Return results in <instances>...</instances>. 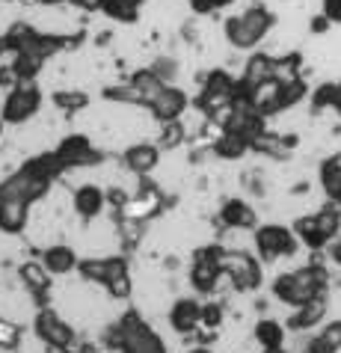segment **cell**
I'll list each match as a JSON object with an SVG mask.
<instances>
[{
    "label": "cell",
    "mask_w": 341,
    "mask_h": 353,
    "mask_svg": "<svg viewBox=\"0 0 341 353\" xmlns=\"http://www.w3.org/2000/svg\"><path fill=\"white\" fill-rule=\"evenodd\" d=\"M145 0H104L101 15L110 18L113 24H136L143 15Z\"/></svg>",
    "instance_id": "f1b7e54d"
},
{
    "label": "cell",
    "mask_w": 341,
    "mask_h": 353,
    "mask_svg": "<svg viewBox=\"0 0 341 353\" xmlns=\"http://www.w3.org/2000/svg\"><path fill=\"white\" fill-rule=\"evenodd\" d=\"M285 332L288 327L276 318H261L252 327V339L258 341L261 350H273V347H285Z\"/></svg>",
    "instance_id": "f546056e"
},
{
    "label": "cell",
    "mask_w": 341,
    "mask_h": 353,
    "mask_svg": "<svg viewBox=\"0 0 341 353\" xmlns=\"http://www.w3.org/2000/svg\"><path fill=\"white\" fill-rule=\"evenodd\" d=\"M291 229H294L300 247H306V250H327L329 247L327 234L318 223V214H303V217H297Z\"/></svg>",
    "instance_id": "83f0119b"
},
{
    "label": "cell",
    "mask_w": 341,
    "mask_h": 353,
    "mask_svg": "<svg viewBox=\"0 0 341 353\" xmlns=\"http://www.w3.org/2000/svg\"><path fill=\"white\" fill-rule=\"evenodd\" d=\"M223 270H226L231 288L240 291V294L258 291V288H261V279H265V276H261V259H258V256H249V252H235V250H229Z\"/></svg>",
    "instance_id": "7c38bea8"
},
{
    "label": "cell",
    "mask_w": 341,
    "mask_h": 353,
    "mask_svg": "<svg viewBox=\"0 0 341 353\" xmlns=\"http://www.w3.org/2000/svg\"><path fill=\"white\" fill-rule=\"evenodd\" d=\"M226 247L220 243H202V247L193 250V264H190V288L202 294V297H211L214 291L220 288V279L226 276L223 264H226Z\"/></svg>",
    "instance_id": "8992f818"
},
{
    "label": "cell",
    "mask_w": 341,
    "mask_h": 353,
    "mask_svg": "<svg viewBox=\"0 0 341 353\" xmlns=\"http://www.w3.org/2000/svg\"><path fill=\"white\" fill-rule=\"evenodd\" d=\"M3 128H6V125H3V119H0V137H3Z\"/></svg>",
    "instance_id": "c3c4849f"
},
{
    "label": "cell",
    "mask_w": 341,
    "mask_h": 353,
    "mask_svg": "<svg viewBox=\"0 0 341 353\" xmlns=\"http://www.w3.org/2000/svg\"><path fill=\"white\" fill-rule=\"evenodd\" d=\"M190 110V95L175 83H167L161 92H154V98L149 101V113L158 119L161 125L167 122H178L184 113Z\"/></svg>",
    "instance_id": "4fadbf2b"
},
{
    "label": "cell",
    "mask_w": 341,
    "mask_h": 353,
    "mask_svg": "<svg viewBox=\"0 0 341 353\" xmlns=\"http://www.w3.org/2000/svg\"><path fill=\"white\" fill-rule=\"evenodd\" d=\"M42 264L54 276H68V273H77V268H81V256L68 243H51V247L42 250Z\"/></svg>",
    "instance_id": "ffe728a7"
},
{
    "label": "cell",
    "mask_w": 341,
    "mask_h": 353,
    "mask_svg": "<svg viewBox=\"0 0 341 353\" xmlns=\"http://www.w3.org/2000/svg\"><path fill=\"white\" fill-rule=\"evenodd\" d=\"M154 68V74H161L167 83H172V77H175V63L169 60V57H158V63H152Z\"/></svg>",
    "instance_id": "74e56055"
},
{
    "label": "cell",
    "mask_w": 341,
    "mask_h": 353,
    "mask_svg": "<svg viewBox=\"0 0 341 353\" xmlns=\"http://www.w3.org/2000/svg\"><path fill=\"white\" fill-rule=\"evenodd\" d=\"M116 347L119 353H167L163 339L145 323L136 312L122 315V321L116 323Z\"/></svg>",
    "instance_id": "30bf717a"
},
{
    "label": "cell",
    "mask_w": 341,
    "mask_h": 353,
    "mask_svg": "<svg viewBox=\"0 0 341 353\" xmlns=\"http://www.w3.org/2000/svg\"><path fill=\"white\" fill-rule=\"evenodd\" d=\"M161 145L158 143H134L122 152V163L125 170L136 179H149V175L161 166Z\"/></svg>",
    "instance_id": "2e32d148"
},
{
    "label": "cell",
    "mask_w": 341,
    "mask_h": 353,
    "mask_svg": "<svg viewBox=\"0 0 341 353\" xmlns=\"http://www.w3.org/2000/svg\"><path fill=\"white\" fill-rule=\"evenodd\" d=\"M273 27H276V15H273L267 6L252 3L223 21V36H226V42L235 48V51H256L270 36Z\"/></svg>",
    "instance_id": "3957f363"
},
{
    "label": "cell",
    "mask_w": 341,
    "mask_h": 353,
    "mask_svg": "<svg viewBox=\"0 0 341 353\" xmlns=\"http://www.w3.org/2000/svg\"><path fill=\"white\" fill-rule=\"evenodd\" d=\"M72 208L74 214L81 217L83 223H92L99 220L104 208H107V193L101 184H81L74 193H72Z\"/></svg>",
    "instance_id": "d6986e66"
},
{
    "label": "cell",
    "mask_w": 341,
    "mask_h": 353,
    "mask_svg": "<svg viewBox=\"0 0 341 353\" xmlns=\"http://www.w3.org/2000/svg\"><path fill=\"white\" fill-rule=\"evenodd\" d=\"M211 152L217 154L220 161H240L252 152V143L247 140V137L235 134V131H220L217 140L211 143Z\"/></svg>",
    "instance_id": "4316f807"
},
{
    "label": "cell",
    "mask_w": 341,
    "mask_h": 353,
    "mask_svg": "<svg viewBox=\"0 0 341 353\" xmlns=\"http://www.w3.org/2000/svg\"><path fill=\"white\" fill-rule=\"evenodd\" d=\"M327 312H329V300L324 294V297H315V300L303 303V306L291 309L285 327H288V332H311L327 323Z\"/></svg>",
    "instance_id": "e0dca14e"
},
{
    "label": "cell",
    "mask_w": 341,
    "mask_h": 353,
    "mask_svg": "<svg viewBox=\"0 0 341 353\" xmlns=\"http://www.w3.org/2000/svg\"><path fill=\"white\" fill-rule=\"evenodd\" d=\"M30 202H18V199H0V232L3 234H21L30 223Z\"/></svg>",
    "instance_id": "7402d4cb"
},
{
    "label": "cell",
    "mask_w": 341,
    "mask_h": 353,
    "mask_svg": "<svg viewBox=\"0 0 341 353\" xmlns=\"http://www.w3.org/2000/svg\"><path fill=\"white\" fill-rule=\"evenodd\" d=\"M101 3L104 0H65V6H74L81 12H101Z\"/></svg>",
    "instance_id": "ab89813d"
},
{
    "label": "cell",
    "mask_w": 341,
    "mask_h": 353,
    "mask_svg": "<svg viewBox=\"0 0 341 353\" xmlns=\"http://www.w3.org/2000/svg\"><path fill=\"white\" fill-rule=\"evenodd\" d=\"M226 321V306L220 300H205L202 303V323L199 330H208V332H217Z\"/></svg>",
    "instance_id": "1f68e13d"
},
{
    "label": "cell",
    "mask_w": 341,
    "mask_h": 353,
    "mask_svg": "<svg viewBox=\"0 0 341 353\" xmlns=\"http://www.w3.org/2000/svg\"><path fill=\"white\" fill-rule=\"evenodd\" d=\"M33 336L39 345L51 347L56 353H68L77 347V332L60 312L51 306H39L33 315Z\"/></svg>",
    "instance_id": "9c48e42d"
},
{
    "label": "cell",
    "mask_w": 341,
    "mask_h": 353,
    "mask_svg": "<svg viewBox=\"0 0 341 353\" xmlns=\"http://www.w3.org/2000/svg\"><path fill=\"white\" fill-rule=\"evenodd\" d=\"M21 336H24L21 323L0 315V350H18L21 347Z\"/></svg>",
    "instance_id": "e575fe53"
},
{
    "label": "cell",
    "mask_w": 341,
    "mask_h": 353,
    "mask_svg": "<svg viewBox=\"0 0 341 353\" xmlns=\"http://www.w3.org/2000/svg\"><path fill=\"white\" fill-rule=\"evenodd\" d=\"M303 353H341V318H333L324 327H318L315 336L303 345Z\"/></svg>",
    "instance_id": "484cf974"
},
{
    "label": "cell",
    "mask_w": 341,
    "mask_h": 353,
    "mask_svg": "<svg viewBox=\"0 0 341 353\" xmlns=\"http://www.w3.org/2000/svg\"><path fill=\"white\" fill-rule=\"evenodd\" d=\"M42 101H45V92L36 81L15 83L12 90H6V98H3V104H0V119H3V125H12V128L27 125L39 116Z\"/></svg>",
    "instance_id": "52a82bcc"
},
{
    "label": "cell",
    "mask_w": 341,
    "mask_h": 353,
    "mask_svg": "<svg viewBox=\"0 0 341 353\" xmlns=\"http://www.w3.org/2000/svg\"><path fill=\"white\" fill-rule=\"evenodd\" d=\"M217 220L226 225V229H235V232H256L258 229V211L252 208L247 199H240V196H229V199H223L220 211H217Z\"/></svg>",
    "instance_id": "9a60e30c"
},
{
    "label": "cell",
    "mask_w": 341,
    "mask_h": 353,
    "mask_svg": "<svg viewBox=\"0 0 341 353\" xmlns=\"http://www.w3.org/2000/svg\"><path fill=\"white\" fill-rule=\"evenodd\" d=\"M33 3H42V6H63L65 0H33Z\"/></svg>",
    "instance_id": "ee69618b"
},
{
    "label": "cell",
    "mask_w": 341,
    "mask_h": 353,
    "mask_svg": "<svg viewBox=\"0 0 341 353\" xmlns=\"http://www.w3.org/2000/svg\"><path fill=\"white\" fill-rule=\"evenodd\" d=\"M18 279L24 282V288L30 294H42V297H48V291H51V282H54V273L45 268L42 259H30L24 261L21 268H18Z\"/></svg>",
    "instance_id": "cb8c5ba5"
},
{
    "label": "cell",
    "mask_w": 341,
    "mask_h": 353,
    "mask_svg": "<svg viewBox=\"0 0 341 353\" xmlns=\"http://www.w3.org/2000/svg\"><path fill=\"white\" fill-rule=\"evenodd\" d=\"M333 113L341 119V81H338V98H335V107H333Z\"/></svg>",
    "instance_id": "7bdbcfd3"
},
{
    "label": "cell",
    "mask_w": 341,
    "mask_h": 353,
    "mask_svg": "<svg viewBox=\"0 0 341 353\" xmlns=\"http://www.w3.org/2000/svg\"><path fill=\"white\" fill-rule=\"evenodd\" d=\"M190 3V12H196V15H214V12H220V9H229L235 0H187Z\"/></svg>",
    "instance_id": "8d00e7d4"
},
{
    "label": "cell",
    "mask_w": 341,
    "mask_h": 353,
    "mask_svg": "<svg viewBox=\"0 0 341 353\" xmlns=\"http://www.w3.org/2000/svg\"><path fill=\"white\" fill-rule=\"evenodd\" d=\"M83 282L104 288L113 300H131L134 279H131V264L125 256H99V259H81L77 268Z\"/></svg>",
    "instance_id": "5b68a950"
},
{
    "label": "cell",
    "mask_w": 341,
    "mask_h": 353,
    "mask_svg": "<svg viewBox=\"0 0 341 353\" xmlns=\"http://www.w3.org/2000/svg\"><path fill=\"white\" fill-rule=\"evenodd\" d=\"M311 92H309V83L303 77H279V92H276V107H273V116L291 110V107H297L300 101H306Z\"/></svg>",
    "instance_id": "d4e9b609"
},
{
    "label": "cell",
    "mask_w": 341,
    "mask_h": 353,
    "mask_svg": "<svg viewBox=\"0 0 341 353\" xmlns=\"http://www.w3.org/2000/svg\"><path fill=\"white\" fill-rule=\"evenodd\" d=\"M309 98H311V107H315L318 113L320 110H333L335 98H338V83H320Z\"/></svg>",
    "instance_id": "d590c367"
},
{
    "label": "cell",
    "mask_w": 341,
    "mask_h": 353,
    "mask_svg": "<svg viewBox=\"0 0 341 353\" xmlns=\"http://www.w3.org/2000/svg\"><path fill=\"white\" fill-rule=\"evenodd\" d=\"M0 3H18V0H0Z\"/></svg>",
    "instance_id": "681fc988"
},
{
    "label": "cell",
    "mask_w": 341,
    "mask_h": 353,
    "mask_svg": "<svg viewBox=\"0 0 341 353\" xmlns=\"http://www.w3.org/2000/svg\"><path fill=\"white\" fill-rule=\"evenodd\" d=\"M327 288H329V273L324 264H303V268L276 273V279L270 282V294L291 309L303 306V303L315 297H324Z\"/></svg>",
    "instance_id": "7a4b0ae2"
},
{
    "label": "cell",
    "mask_w": 341,
    "mask_h": 353,
    "mask_svg": "<svg viewBox=\"0 0 341 353\" xmlns=\"http://www.w3.org/2000/svg\"><path fill=\"white\" fill-rule=\"evenodd\" d=\"M187 353H211V350H208V347H190Z\"/></svg>",
    "instance_id": "bcb514c9"
},
{
    "label": "cell",
    "mask_w": 341,
    "mask_h": 353,
    "mask_svg": "<svg viewBox=\"0 0 341 353\" xmlns=\"http://www.w3.org/2000/svg\"><path fill=\"white\" fill-rule=\"evenodd\" d=\"M6 57V42H3V36H0V60Z\"/></svg>",
    "instance_id": "f6af8a7d"
},
{
    "label": "cell",
    "mask_w": 341,
    "mask_h": 353,
    "mask_svg": "<svg viewBox=\"0 0 341 353\" xmlns=\"http://www.w3.org/2000/svg\"><path fill=\"white\" fill-rule=\"evenodd\" d=\"M320 12L333 24H341V0H320Z\"/></svg>",
    "instance_id": "f35d334b"
},
{
    "label": "cell",
    "mask_w": 341,
    "mask_h": 353,
    "mask_svg": "<svg viewBox=\"0 0 341 353\" xmlns=\"http://www.w3.org/2000/svg\"><path fill=\"white\" fill-rule=\"evenodd\" d=\"M169 327L178 332V336H193L202 323V300L196 297H178L167 312Z\"/></svg>",
    "instance_id": "ac0fdd59"
},
{
    "label": "cell",
    "mask_w": 341,
    "mask_h": 353,
    "mask_svg": "<svg viewBox=\"0 0 341 353\" xmlns=\"http://www.w3.org/2000/svg\"><path fill=\"white\" fill-rule=\"evenodd\" d=\"M104 101H113V104H122V107H145V98L143 92L136 90L131 81L125 83H113V86H104Z\"/></svg>",
    "instance_id": "4dcf8cb0"
},
{
    "label": "cell",
    "mask_w": 341,
    "mask_h": 353,
    "mask_svg": "<svg viewBox=\"0 0 341 353\" xmlns=\"http://www.w3.org/2000/svg\"><path fill=\"white\" fill-rule=\"evenodd\" d=\"M279 77V60L270 54H252L247 65H243V74H240V90H238V98H247L252 90L265 86L270 81Z\"/></svg>",
    "instance_id": "5bb4252c"
},
{
    "label": "cell",
    "mask_w": 341,
    "mask_h": 353,
    "mask_svg": "<svg viewBox=\"0 0 341 353\" xmlns=\"http://www.w3.org/2000/svg\"><path fill=\"white\" fill-rule=\"evenodd\" d=\"M294 149H297V137H285V134H276V131H265L261 137L252 140V152L265 154V158H273V161H288Z\"/></svg>",
    "instance_id": "44dd1931"
},
{
    "label": "cell",
    "mask_w": 341,
    "mask_h": 353,
    "mask_svg": "<svg viewBox=\"0 0 341 353\" xmlns=\"http://www.w3.org/2000/svg\"><path fill=\"white\" fill-rule=\"evenodd\" d=\"M187 140V131H184V122H167L161 128V137H158V145H161V152H172V149H178V145Z\"/></svg>",
    "instance_id": "836d02e7"
},
{
    "label": "cell",
    "mask_w": 341,
    "mask_h": 353,
    "mask_svg": "<svg viewBox=\"0 0 341 353\" xmlns=\"http://www.w3.org/2000/svg\"><path fill=\"white\" fill-rule=\"evenodd\" d=\"M329 259H333V261L338 264V268H341V234H338V238H335L333 243H329Z\"/></svg>",
    "instance_id": "b9f144b4"
},
{
    "label": "cell",
    "mask_w": 341,
    "mask_h": 353,
    "mask_svg": "<svg viewBox=\"0 0 341 353\" xmlns=\"http://www.w3.org/2000/svg\"><path fill=\"white\" fill-rule=\"evenodd\" d=\"M54 104L65 113L86 110V107H90V95H86L83 90H60V92H54Z\"/></svg>",
    "instance_id": "d6a6232c"
},
{
    "label": "cell",
    "mask_w": 341,
    "mask_h": 353,
    "mask_svg": "<svg viewBox=\"0 0 341 353\" xmlns=\"http://www.w3.org/2000/svg\"><path fill=\"white\" fill-rule=\"evenodd\" d=\"M252 247H256V256L265 264H276L282 259H291L300 250V241L291 225L282 223H261L256 232H252Z\"/></svg>",
    "instance_id": "ba28073f"
},
{
    "label": "cell",
    "mask_w": 341,
    "mask_h": 353,
    "mask_svg": "<svg viewBox=\"0 0 341 353\" xmlns=\"http://www.w3.org/2000/svg\"><path fill=\"white\" fill-rule=\"evenodd\" d=\"M318 181H320V190H324L327 199L341 205V152H333L320 161Z\"/></svg>",
    "instance_id": "603a6c76"
},
{
    "label": "cell",
    "mask_w": 341,
    "mask_h": 353,
    "mask_svg": "<svg viewBox=\"0 0 341 353\" xmlns=\"http://www.w3.org/2000/svg\"><path fill=\"white\" fill-rule=\"evenodd\" d=\"M56 161L63 163V170H83V166H99L104 163V152L95 145L86 134H68L54 149Z\"/></svg>",
    "instance_id": "8fae6325"
},
{
    "label": "cell",
    "mask_w": 341,
    "mask_h": 353,
    "mask_svg": "<svg viewBox=\"0 0 341 353\" xmlns=\"http://www.w3.org/2000/svg\"><path fill=\"white\" fill-rule=\"evenodd\" d=\"M261 353H288L285 347H273V350H261Z\"/></svg>",
    "instance_id": "7dc6e473"
},
{
    "label": "cell",
    "mask_w": 341,
    "mask_h": 353,
    "mask_svg": "<svg viewBox=\"0 0 341 353\" xmlns=\"http://www.w3.org/2000/svg\"><path fill=\"white\" fill-rule=\"evenodd\" d=\"M65 170L63 163L56 161L54 152H45V154H33L27 158L12 175H6L0 181V199H18V202H39L51 193L54 181L60 179Z\"/></svg>",
    "instance_id": "6da1fadb"
},
{
    "label": "cell",
    "mask_w": 341,
    "mask_h": 353,
    "mask_svg": "<svg viewBox=\"0 0 341 353\" xmlns=\"http://www.w3.org/2000/svg\"><path fill=\"white\" fill-rule=\"evenodd\" d=\"M311 33H315V36H320V33H327L329 30V27H333V21H329V18L324 15V12H318L315 18H311Z\"/></svg>",
    "instance_id": "60d3db41"
},
{
    "label": "cell",
    "mask_w": 341,
    "mask_h": 353,
    "mask_svg": "<svg viewBox=\"0 0 341 353\" xmlns=\"http://www.w3.org/2000/svg\"><path fill=\"white\" fill-rule=\"evenodd\" d=\"M3 42L12 54H21V57H36V60L48 63L51 57H56L60 51H68L74 48L81 39L77 36H60V33H42L39 27L27 24V21H18L12 24L9 30L3 33Z\"/></svg>",
    "instance_id": "277c9868"
}]
</instances>
